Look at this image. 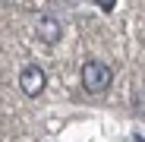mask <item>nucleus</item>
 I'll return each mask as SVG.
<instances>
[{
    "instance_id": "1",
    "label": "nucleus",
    "mask_w": 145,
    "mask_h": 142,
    "mask_svg": "<svg viewBox=\"0 0 145 142\" xmlns=\"http://www.w3.org/2000/svg\"><path fill=\"white\" fill-rule=\"evenodd\" d=\"M110 82H114V69H110L107 63H101V60H88V63L82 66V88H85V92H91V95H104V92L110 88Z\"/></svg>"
},
{
    "instance_id": "2",
    "label": "nucleus",
    "mask_w": 145,
    "mask_h": 142,
    "mask_svg": "<svg viewBox=\"0 0 145 142\" xmlns=\"http://www.w3.org/2000/svg\"><path fill=\"white\" fill-rule=\"evenodd\" d=\"M44 82H47V76H44L41 66H35V63L22 66V73H19V88L25 92L29 98H38V95L44 92Z\"/></svg>"
},
{
    "instance_id": "3",
    "label": "nucleus",
    "mask_w": 145,
    "mask_h": 142,
    "mask_svg": "<svg viewBox=\"0 0 145 142\" xmlns=\"http://www.w3.org/2000/svg\"><path fill=\"white\" fill-rule=\"evenodd\" d=\"M38 38H41L44 44H57V41L63 38V29H60V22H57L54 16H44V19L38 22Z\"/></svg>"
},
{
    "instance_id": "4",
    "label": "nucleus",
    "mask_w": 145,
    "mask_h": 142,
    "mask_svg": "<svg viewBox=\"0 0 145 142\" xmlns=\"http://www.w3.org/2000/svg\"><path fill=\"white\" fill-rule=\"evenodd\" d=\"M98 7H101V10H110V7H114V0H98Z\"/></svg>"
},
{
    "instance_id": "5",
    "label": "nucleus",
    "mask_w": 145,
    "mask_h": 142,
    "mask_svg": "<svg viewBox=\"0 0 145 142\" xmlns=\"http://www.w3.org/2000/svg\"><path fill=\"white\" fill-rule=\"evenodd\" d=\"M60 3H76V0H60Z\"/></svg>"
}]
</instances>
